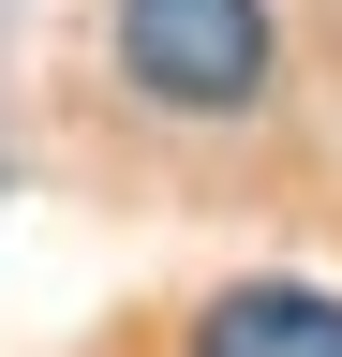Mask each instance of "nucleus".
<instances>
[{"mask_svg":"<svg viewBox=\"0 0 342 357\" xmlns=\"http://www.w3.org/2000/svg\"><path fill=\"white\" fill-rule=\"evenodd\" d=\"M268 0H119V75L179 119H238L268 89Z\"/></svg>","mask_w":342,"mask_h":357,"instance_id":"nucleus-1","label":"nucleus"},{"mask_svg":"<svg viewBox=\"0 0 342 357\" xmlns=\"http://www.w3.org/2000/svg\"><path fill=\"white\" fill-rule=\"evenodd\" d=\"M179 357H342V298L327 283H224Z\"/></svg>","mask_w":342,"mask_h":357,"instance_id":"nucleus-2","label":"nucleus"}]
</instances>
